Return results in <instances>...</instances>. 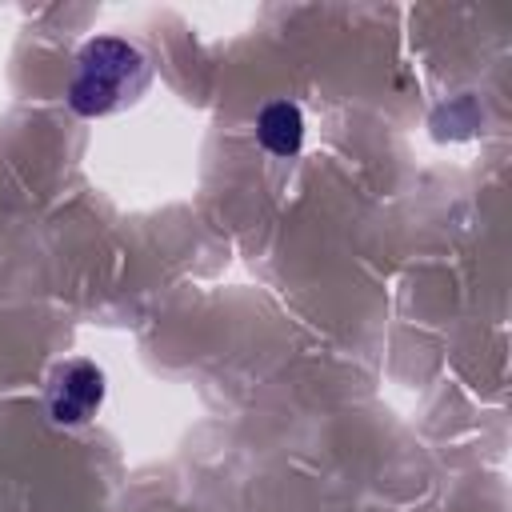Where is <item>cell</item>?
Returning <instances> with one entry per match:
<instances>
[{"label":"cell","instance_id":"obj_2","mask_svg":"<svg viewBox=\"0 0 512 512\" xmlns=\"http://www.w3.org/2000/svg\"><path fill=\"white\" fill-rule=\"evenodd\" d=\"M104 404V372L92 360H68L48 380V412L56 424H88Z\"/></svg>","mask_w":512,"mask_h":512},{"label":"cell","instance_id":"obj_1","mask_svg":"<svg viewBox=\"0 0 512 512\" xmlns=\"http://www.w3.org/2000/svg\"><path fill=\"white\" fill-rule=\"evenodd\" d=\"M152 84V64L148 56L124 40V36H92L80 56L76 72L68 80V108L76 116H112L136 104Z\"/></svg>","mask_w":512,"mask_h":512},{"label":"cell","instance_id":"obj_3","mask_svg":"<svg viewBox=\"0 0 512 512\" xmlns=\"http://www.w3.org/2000/svg\"><path fill=\"white\" fill-rule=\"evenodd\" d=\"M256 140L272 156H296L304 144V116L292 100H272L256 116Z\"/></svg>","mask_w":512,"mask_h":512}]
</instances>
